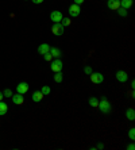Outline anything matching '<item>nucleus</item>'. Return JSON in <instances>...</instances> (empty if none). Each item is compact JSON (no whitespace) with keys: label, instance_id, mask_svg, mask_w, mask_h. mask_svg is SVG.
I'll return each mask as SVG.
<instances>
[{"label":"nucleus","instance_id":"f257e3e1","mask_svg":"<svg viewBox=\"0 0 135 150\" xmlns=\"http://www.w3.org/2000/svg\"><path fill=\"white\" fill-rule=\"evenodd\" d=\"M97 108L100 110L103 114H110L111 112V103L108 101L107 98H101L99 100V105H97Z\"/></svg>","mask_w":135,"mask_h":150},{"label":"nucleus","instance_id":"f03ea898","mask_svg":"<svg viewBox=\"0 0 135 150\" xmlns=\"http://www.w3.org/2000/svg\"><path fill=\"white\" fill-rule=\"evenodd\" d=\"M52 33L57 37H61L64 34V26L59 23V22H56V23H53L52 26Z\"/></svg>","mask_w":135,"mask_h":150},{"label":"nucleus","instance_id":"7ed1b4c3","mask_svg":"<svg viewBox=\"0 0 135 150\" xmlns=\"http://www.w3.org/2000/svg\"><path fill=\"white\" fill-rule=\"evenodd\" d=\"M89 76H90V81L93 84H101L104 81V76L101 73H99V72H92Z\"/></svg>","mask_w":135,"mask_h":150},{"label":"nucleus","instance_id":"20e7f679","mask_svg":"<svg viewBox=\"0 0 135 150\" xmlns=\"http://www.w3.org/2000/svg\"><path fill=\"white\" fill-rule=\"evenodd\" d=\"M68 12H69L70 16L76 18L80 15V12H81V10H80V6H77V4L73 3L72 6H69V8H68Z\"/></svg>","mask_w":135,"mask_h":150},{"label":"nucleus","instance_id":"39448f33","mask_svg":"<svg viewBox=\"0 0 135 150\" xmlns=\"http://www.w3.org/2000/svg\"><path fill=\"white\" fill-rule=\"evenodd\" d=\"M62 61L59 58H56L54 61H52V70L56 73V72H61L62 70Z\"/></svg>","mask_w":135,"mask_h":150},{"label":"nucleus","instance_id":"423d86ee","mask_svg":"<svg viewBox=\"0 0 135 150\" xmlns=\"http://www.w3.org/2000/svg\"><path fill=\"white\" fill-rule=\"evenodd\" d=\"M11 99H12V103H14V104H16V105L23 104V101H24V98H23V95H22V93L12 95V96H11Z\"/></svg>","mask_w":135,"mask_h":150},{"label":"nucleus","instance_id":"0eeeda50","mask_svg":"<svg viewBox=\"0 0 135 150\" xmlns=\"http://www.w3.org/2000/svg\"><path fill=\"white\" fill-rule=\"evenodd\" d=\"M116 80L120 81V83H126L128 80V74L126 73L124 70H118L116 72Z\"/></svg>","mask_w":135,"mask_h":150},{"label":"nucleus","instance_id":"6e6552de","mask_svg":"<svg viewBox=\"0 0 135 150\" xmlns=\"http://www.w3.org/2000/svg\"><path fill=\"white\" fill-rule=\"evenodd\" d=\"M27 91H28V84L27 83H24V81H23V83H19L16 85V92H18V93L24 95Z\"/></svg>","mask_w":135,"mask_h":150},{"label":"nucleus","instance_id":"1a4fd4ad","mask_svg":"<svg viewBox=\"0 0 135 150\" xmlns=\"http://www.w3.org/2000/svg\"><path fill=\"white\" fill-rule=\"evenodd\" d=\"M107 7L110 10L116 11L119 7H120V0H108L107 1Z\"/></svg>","mask_w":135,"mask_h":150},{"label":"nucleus","instance_id":"9d476101","mask_svg":"<svg viewBox=\"0 0 135 150\" xmlns=\"http://www.w3.org/2000/svg\"><path fill=\"white\" fill-rule=\"evenodd\" d=\"M62 14H61V11H52V14H50V19H52V22H61V19H62Z\"/></svg>","mask_w":135,"mask_h":150},{"label":"nucleus","instance_id":"9b49d317","mask_svg":"<svg viewBox=\"0 0 135 150\" xmlns=\"http://www.w3.org/2000/svg\"><path fill=\"white\" fill-rule=\"evenodd\" d=\"M50 52V46L47 45V43H42V45L38 46V53L41 54V56H43V54H46V53Z\"/></svg>","mask_w":135,"mask_h":150},{"label":"nucleus","instance_id":"f8f14e48","mask_svg":"<svg viewBox=\"0 0 135 150\" xmlns=\"http://www.w3.org/2000/svg\"><path fill=\"white\" fill-rule=\"evenodd\" d=\"M33 100L35 101V103H38V101H41L42 99H43V93H42L41 91H34L33 92Z\"/></svg>","mask_w":135,"mask_h":150},{"label":"nucleus","instance_id":"ddd939ff","mask_svg":"<svg viewBox=\"0 0 135 150\" xmlns=\"http://www.w3.org/2000/svg\"><path fill=\"white\" fill-rule=\"evenodd\" d=\"M126 116H127L128 120L134 122V120H135V111H134V108H128L127 111H126Z\"/></svg>","mask_w":135,"mask_h":150},{"label":"nucleus","instance_id":"4468645a","mask_svg":"<svg viewBox=\"0 0 135 150\" xmlns=\"http://www.w3.org/2000/svg\"><path fill=\"white\" fill-rule=\"evenodd\" d=\"M50 54H52L53 57H56V58H59L61 57V50L58 49V47H50Z\"/></svg>","mask_w":135,"mask_h":150},{"label":"nucleus","instance_id":"2eb2a0df","mask_svg":"<svg viewBox=\"0 0 135 150\" xmlns=\"http://www.w3.org/2000/svg\"><path fill=\"white\" fill-rule=\"evenodd\" d=\"M132 0H120V7L122 8H126V10H128V8L132 6Z\"/></svg>","mask_w":135,"mask_h":150},{"label":"nucleus","instance_id":"dca6fc26","mask_svg":"<svg viewBox=\"0 0 135 150\" xmlns=\"http://www.w3.org/2000/svg\"><path fill=\"white\" fill-rule=\"evenodd\" d=\"M8 111V105L4 103L3 100L0 101V115H6Z\"/></svg>","mask_w":135,"mask_h":150},{"label":"nucleus","instance_id":"f3484780","mask_svg":"<svg viewBox=\"0 0 135 150\" xmlns=\"http://www.w3.org/2000/svg\"><path fill=\"white\" fill-rule=\"evenodd\" d=\"M41 92L43 93V96H47V95H50L52 89H50V87H49V85H43V87L41 88Z\"/></svg>","mask_w":135,"mask_h":150},{"label":"nucleus","instance_id":"a211bd4d","mask_svg":"<svg viewBox=\"0 0 135 150\" xmlns=\"http://www.w3.org/2000/svg\"><path fill=\"white\" fill-rule=\"evenodd\" d=\"M89 105L90 107H97V105H99V100H97V98H95V96L89 98Z\"/></svg>","mask_w":135,"mask_h":150},{"label":"nucleus","instance_id":"6ab92c4d","mask_svg":"<svg viewBox=\"0 0 135 150\" xmlns=\"http://www.w3.org/2000/svg\"><path fill=\"white\" fill-rule=\"evenodd\" d=\"M62 79H64L62 73H61V72H56V74H54V81H56V83H62Z\"/></svg>","mask_w":135,"mask_h":150},{"label":"nucleus","instance_id":"aec40b11","mask_svg":"<svg viewBox=\"0 0 135 150\" xmlns=\"http://www.w3.org/2000/svg\"><path fill=\"white\" fill-rule=\"evenodd\" d=\"M59 23H61V25H62L64 27H65V26H70V23H72V22H70V19H69V18H62Z\"/></svg>","mask_w":135,"mask_h":150},{"label":"nucleus","instance_id":"412c9836","mask_svg":"<svg viewBox=\"0 0 135 150\" xmlns=\"http://www.w3.org/2000/svg\"><path fill=\"white\" fill-rule=\"evenodd\" d=\"M116 11H118V14L120 15V16H127V10H126V8H122V7H119Z\"/></svg>","mask_w":135,"mask_h":150},{"label":"nucleus","instance_id":"4be33fe9","mask_svg":"<svg viewBox=\"0 0 135 150\" xmlns=\"http://www.w3.org/2000/svg\"><path fill=\"white\" fill-rule=\"evenodd\" d=\"M128 137H130V139L134 141L135 139V129L132 127V129H130V131H128Z\"/></svg>","mask_w":135,"mask_h":150},{"label":"nucleus","instance_id":"5701e85b","mask_svg":"<svg viewBox=\"0 0 135 150\" xmlns=\"http://www.w3.org/2000/svg\"><path fill=\"white\" fill-rule=\"evenodd\" d=\"M3 95H4V98H11L12 96V92H11V89H4L3 91Z\"/></svg>","mask_w":135,"mask_h":150},{"label":"nucleus","instance_id":"b1692460","mask_svg":"<svg viewBox=\"0 0 135 150\" xmlns=\"http://www.w3.org/2000/svg\"><path fill=\"white\" fill-rule=\"evenodd\" d=\"M43 58H45L46 61H52L53 56H52V54H50V52H49V53H46V54H43Z\"/></svg>","mask_w":135,"mask_h":150},{"label":"nucleus","instance_id":"393cba45","mask_svg":"<svg viewBox=\"0 0 135 150\" xmlns=\"http://www.w3.org/2000/svg\"><path fill=\"white\" fill-rule=\"evenodd\" d=\"M84 72H85V74H88V76H89V74L92 73V68H90V67H85V68H84Z\"/></svg>","mask_w":135,"mask_h":150},{"label":"nucleus","instance_id":"a878e982","mask_svg":"<svg viewBox=\"0 0 135 150\" xmlns=\"http://www.w3.org/2000/svg\"><path fill=\"white\" fill-rule=\"evenodd\" d=\"M85 0H73V3L74 4H77V6H80V4H83Z\"/></svg>","mask_w":135,"mask_h":150},{"label":"nucleus","instance_id":"bb28decb","mask_svg":"<svg viewBox=\"0 0 135 150\" xmlns=\"http://www.w3.org/2000/svg\"><path fill=\"white\" fill-rule=\"evenodd\" d=\"M127 149H128V150H134V149H135L134 143H130V145H128V146H127Z\"/></svg>","mask_w":135,"mask_h":150},{"label":"nucleus","instance_id":"cd10ccee","mask_svg":"<svg viewBox=\"0 0 135 150\" xmlns=\"http://www.w3.org/2000/svg\"><path fill=\"white\" fill-rule=\"evenodd\" d=\"M34 4H41V3H43V0H31Z\"/></svg>","mask_w":135,"mask_h":150},{"label":"nucleus","instance_id":"c85d7f7f","mask_svg":"<svg viewBox=\"0 0 135 150\" xmlns=\"http://www.w3.org/2000/svg\"><path fill=\"white\" fill-rule=\"evenodd\" d=\"M97 147H99V149H103L104 145H103V143H99V145H97Z\"/></svg>","mask_w":135,"mask_h":150},{"label":"nucleus","instance_id":"c756f323","mask_svg":"<svg viewBox=\"0 0 135 150\" xmlns=\"http://www.w3.org/2000/svg\"><path fill=\"white\" fill-rule=\"evenodd\" d=\"M131 88H132V89H134V88H135V81H134V80L131 81Z\"/></svg>","mask_w":135,"mask_h":150},{"label":"nucleus","instance_id":"7c9ffc66","mask_svg":"<svg viewBox=\"0 0 135 150\" xmlns=\"http://www.w3.org/2000/svg\"><path fill=\"white\" fill-rule=\"evenodd\" d=\"M3 98H4V95H3V92H0V101L3 100Z\"/></svg>","mask_w":135,"mask_h":150}]
</instances>
